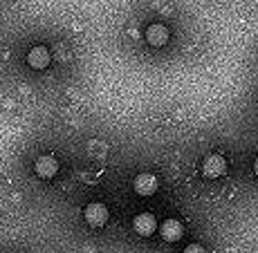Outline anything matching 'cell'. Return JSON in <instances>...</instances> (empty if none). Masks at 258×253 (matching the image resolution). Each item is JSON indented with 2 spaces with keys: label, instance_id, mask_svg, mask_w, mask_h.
I'll list each match as a JSON object with an SVG mask.
<instances>
[{
  "label": "cell",
  "instance_id": "6da1fadb",
  "mask_svg": "<svg viewBox=\"0 0 258 253\" xmlns=\"http://www.w3.org/2000/svg\"><path fill=\"white\" fill-rule=\"evenodd\" d=\"M227 173V159L222 155H209L202 161V175L207 180H218Z\"/></svg>",
  "mask_w": 258,
  "mask_h": 253
},
{
  "label": "cell",
  "instance_id": "7a4b0ae2",
  "mask_svg": "<svg viewBox=\"0 0 258 253\" xmlns=\"http://www.w3.org/2000/svg\"><path fill=\"white\" fill-rule=\"evenodd\" d=\"M83 217H86V222L90 226H94V229H101V226L108 222V208H106V204H101V202H92V204L86 206Z\"/></svg>",
  "mask_w": 258,
  "mask_h": 253
},
{
  "label": "cell",
  "instance_id": "3957f363",
  "mask_svg": "<svg viewBox=\"0 0 258 253\" xmlns=\"http://www.w3.org/2000/svg\"><path fill=\"white\" fill-rule=\"evenodd\" d=\"M157 177L155 175H151V173H140V175L135 177V182H133V188H135V193L137 195H142V197H148V195H153V193L157 191Z\"/></svg>",
  "mask_w": 258,
  "mask_h": 253
},
{
  "label": "cell",
  "instance_id": "277c9868",
  "mask_svg": "<svg viewBox=\"0 0 258 253\" xmlns=\"http://www.w3.org/2000/svg\"><path fill=\"white\" fill-rule=\"evenodd\" d=\"M133 229H135V233H140L142 237H151L153 233L157 231L155 215H151V213H140V215L133 220Z\"/></svg>",
  "mask_w": 258,
  "mask_h": 253
},
{
  "label": "cell",
  "instance_id": "5b68a950",
  "mask_svg": "<svg viewBox=\"0 0 258 253\" xmlns=\"http://www.w3.org/2000/svg\"><path fill=\"white\" fill-rule=\"evenodd\" d=\"M168 38H171V32H168L166 25H160V23L151 25L146 32V41L151 47H164L168 43Z\"/></svg>",
  "mask_w": 258,
  "mask_h": 253
},
{
  "label": "cell",
  "instance_id": "8992f818",
  "mask_svg": "<svg viewBox=\"0 0 258 253\" xmlns=\"http://www.w3.org/2000/svg\"><path fill=\"white\" fill-rule=\"evenodd\" d=\"M49 61H52V54L43 45L32 47L27 54V63H29V67H34V69H45L49 65Z\"/></svg>",
  "mask_w": 258,
  "mask_h": 253
},
{
  "label": "cell",
  "instance_id": "52a82bcc",
  "mask_svg": "<svg viewBox=\"0 0 258 253\" xmlns=\"http://www.w3.org/2000/svg\"><path fill=\"white\" fill-rule=\"evenodd\" d=\"M34 168H36V175L43 177V180H52L54 175L58 173V161L54 159L52 155H41L34 163Z\"/></svg>",
  "mask_w": 258,
  "mask_h": 253
},
{
  "label": "cell",
  "instance_id": "ba28073f",
  "mask_svg": "<svg viewBox=\"0 0 258 253\" xmlns=\"http://www.w3.org/2000/svg\"><path fill=\"white\" fill-rule=\"evenodd\" d=\"M160 235H162V240L164 242H177L182 235H184V229H182V224H180V220H166L164 224L160 226Z\"/></svg>",
  "mask_w": 258,
  "mask_h": 253
},
{
  "label": "cell",
  "instance_id": "9c48e42d",
  "mask_svg": "<svg viewBox=\"0 0 258 253\" xmlns=\"http://www.w3.org/2000/svg\"><path fill=\"white\" fill-rule=\"evenodd\" d=\"M182 253H207V249H205V246H202V244H188V246H186V249L182 251Z\"/></svg>",
  "mask_w": 258,
  "mask_h": 253
},
{
  "label": "cell",
  "instance_id": "30bf717a",
  "mask_svg": "<svg viewBox=\"0 0 258 253\" xmlns=\"http://www.w3.org/2000/svg\"><path fill=\"white\" fill-rule=\"evenodd\" d=\"M254 173H256V177H258V157H256V161H254Z\"/></svg>",
  "mask_w": 258,
  "mask_h": 253
}]
</instances>
